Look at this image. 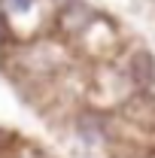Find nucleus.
I'll return each mask as SVG.
<instances>
[{"label":"nucleus","mask_w":155,"mask_h":158,"mask_svg":"<svg viewBox=\"0 0 155 158\" xmlns=\"http://www.w3.org/2000/svg\"><path fill=\"white\" fill-rule=\"evenodd\" d=\"M34 3H37V0H3L6 12H12V15H21V12H27Z\"/></svg>","instance_id":"nucleus-1"}]
</instances>
